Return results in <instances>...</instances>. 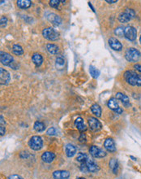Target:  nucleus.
<instances>
[{
	"instance_id": "34",
	"label": "nucleus",
	"mask_w": 141,
	"mask_h": 179,
	"mask_svg": "<svg viewBox=\"0 0 141 179\" xmlns=\"http://www.w3.org/2000/svg\"><path fill=\"white\" fill-rule=\"evenodd\" d=\"M46 134H48V135H56V134H57V129L54 127L49 128V130H47Z\"/></svg>"
},
{
	"instance_id": "2",
	"label": "nucleus",
	"mask_w": 141,
	"mask_h": 179,
	"mask_svg": "<svg viewBox=\"0 0 141 179\" xmlns=\"http://www.w3.org/2000/svg\"><path fill=\"white\" fill-rule=\"evenodd\" d=\"M125 58L129 62H138L141 60V53L134 47H130L125 52Z\"/></svg>"
},
{
	"instance_id": "5",
	"label": "nucleus",
	"mask_w": 141,
	"mask_h": 179,
	"mask_svg": "<svg viewBox=\"0 0 141 179\" xmlns=\"http://www.w3.org/2000/svg\"><path fill=\"white\" fill-rule=\"evenodd\" d=\"M135 17V12L133 9L127 8L124 12L121 13L118 16V20L121 23H126Z\"/></svg>"
},
{
	"instance_id": "31",
	"label": "nucleus",
	"mask_w": 141,
	"mask_h": 179,
	"mask_svg": "<svg viewBox=\"0 0 141 179\" xmlns=\"http://www.w3.org/2000/svg\"><path fill=\"white\" fill-rule=\"evenodd\" d=\"M88 156L87 155H86L85 153H82V152H79V153H78V155H77V157H76V160L77 161L80 162V163H84V162L86 161V160L88 159Z\"/></svg>"
},
{
	"instance_id": "9",
	"label": "nucleus",
	"mask_w": 141,
	"mask_h": 179,
	"mask_svg": "<svg viewBox=\"0 0 141 179\" xmlns=\"http://www.w3.org/2000/svg\"><path fill=\"white\" fill-rule=\"evenodd\" d=\"M108 107H109L111 110H113V112H115L118 114H122L123 110L122 108H120L119 104H118V99L116 98H111L108 101V104H107Z\"/></svg>"
},
{
	"instance_id": "41",
	"label": "nucleus",
	"mask_w": 141,
	"mask_h": 179,
	"mask_svg": "<svg viewBox=\"0 0 141 179\" xmlns=\"http://www.w3.org/2000/svg\"><path fill=\"white\" fill-rule=\"evenodd\" d=\"M105 2H108V3H116L118 2V0H113V1H112V0H106Z\"/></svg>"
},
{
	"instance_id": "24",
	"label": "nucleus",
	"mask_w": 141,
	"mask_h": 179,
	"mask_svg": "<svg viewBox=\"0 0 141 179\" xmlns=\"http://www.w3.org/2000/svg\"><path fill=\"white\" fill-rule=\"evenodd\" d=\"M32 5V2L30 0H19L17 1V6L21 9H27Z\"/></svg>"
},
{
	"instance_id": "10",
	"label": "nucleus",
	"mask_w": 141,
	"mask_h": 179,
	"mask_svg": "<svg viewBox=\"0 0 141 179\" xmlns=\"http://www.w3.org/2000/svg\"><path fill=\"white\" fill-rule=\"evenodd\" d=\"M88 125H89L90 130L94 132L99 131L102 128V125L100 122V121H98V119L93 117H91L88 119Z\"/></svg>"
},
{
	"instance_id": "3",
	"label": "nucleus",
	"mask_w": 141,
	"mask_h": 179,
	"mask_svg": "<svg viewBox=\"0 0 141 179\" xmlns=\"http://www.w3.org/2000/svg\"><path fill=\"white\" fill-rule=\"evenodd\" d=\"M30 148L34 151H39L43 147V140L40 136H32L28 142Z\"/></svg>"
},
{
	"instance_id": "23",
	"label": "nucleus",
	"mask_w": 141,
	"mask_h": 179,
	"mask_svg": "<svg viewBox=\"0 0 141 179\" xmlns=\"http://www.w3.org/2000/svg\"><path fill=\"white\" fill-rule=\"evenodd\" d=\"M91 111L93 113L96 117H100L101 116V108L100 107V105L97 104H92V107H91Z\"/></svg>"
},
{
	"instance_id": "42",
	"label": "nucleus",
	"mask_w": 141,
	"mask_h": 179,
	"mask_svg": "<svg viewBox=\"0 0 141 179\" xmlns=\"http://www.w3.org/2000/svg\"><path fill=\"white\" fill-rule=\"evenodd\" d=\"M88 5H89V7H91V8H92V11H93V12H95V10H94L93 7L92 6V3H91V2H88Z\"/></svg>"
},
{
	"instance_id": "28",
	"label": "nucleus",
	"mask_w": 141,
	"mask_h": 179,
	"mask_svg": "<svg viewBox=\"0 0 141 179\" xmlns=\"http://www.w3.org/2000/svg\"><path fill=\"white\" fill-rule=\"evenodd\" d=\"M89 73L90 75L92 76L93 78H97L99 75H100V71L94 67V66H92V65H90L89 66Z\"/></svg>"
},
{
	"instance_id": "7",
	"label": "nucleus",
	"mask_w": 141,
	"mask_h": 179,
	"mask_svg": "<svg viewBox=\"0 0 141 179\" xmlns=\"http://www.w3.org/2000/svg\"><path fill=\"white\" fill-rule=\"evenodd\" d=\"M89 153L94 158H103L106 156V152L103 149L96 146H92L89 148Z\"/></svg>"
},
{
	"instance_id": "16",
	"label": "nucleus",
	"mask_w": 141,
	"mask_h": 179,
	"mask_svg": "<svg viewBox=\"0 0 141 179\" xmlns=\"http://www.w3.org/2000/svg\"><path fill=\"white\" fill-rule=\"evenodd\" d=\"M116 99L118 100H120V101L122 102V104H123L126 108H129L130 106V99H129V97L127 95H126L123 93L118 92L116 94Z\"/></svg>"
},
{
	"instance_id": "43",
	"label": "nucleus",
	"mask_w": 141,
	"mask_h": 179,
	"mask_svg": "<svg viewBox=\"0 0 141 179\" xmlns=\"http://www.w3.org/2000/svg\"><path fill=\"white\" fill-rule=\"evenodd\" d=\"M130 158H131V159H133V160H136V158H134L133 156H130Z\"/></svg>"
},
{
	"instance_id": "18",
	"label": "nucleus",
	"mask_w": 141,
	"mask_h": 179,
	"mask_svg": "<svg viewBox=\"0 0 141 179\" xmlns=\"http://www.w3.org/2000/svg\"><path fill=\"white\" fill-rule=\"evenodd\" d=\"M55 158V154L51 151H45L41 155V160L45 163H51Z\"/></svg>"
},
{
	"instance_id": "14",
	"label": "nucleus",
	"mask_w": 141,
	"mask_h": 179,
	"mask_svg": "<svg viewBox=\"0 0 141 179\" xmlns=\"http://www.w3.org/2000/svg\"><path fill=\"white\" fill-rule=\"evenodd\" d=\"M86 167H87V169L89 172H92V173H96L97 171H99V166L97 165L96 162L94 161L92 159H89L88 158L86 161L84 162Z\"/></svg>"
},
{
	"instance_id": "17",
	"label": "nucleus",
	"mask_w": 141,
	"mask_h": 179,
	"mask_svg": "<svg viewBox=\"0 0 141 179\" xmlns=\"http://www.w3.org/2000/svg\"><path fill=\"white\" fill-rule=\"evenodd\" d=\"M70 177V173L66 170H57L53 173L54 179H67Z\"/></svg>"
},
{
	"instance_id": "22",
	"label": "nucleus",
	"mask_w": 141,
	"mask_h": 179,
	"mask_svg": "<svg viewBox=\"0 0 141 179\" xmlns=\"http://www.w3.org/2000/svg\"><path fill=\"white\" fill-rule=\"evenodd\" d=\"M46 49L49 53L52 55H57L59 51V48L57 45L53 43H48L46 45Z\"/></svg>"
},
{
	"instance_id": "20",
	"label": "nucleus",
	"mask_w": 141,
	"mask_h": 179,
	"mask_svg": "<svg viewBox=\"0 0 141 179\" xmlns=\"http://www.w3.org/2000/svg\"><path fill=\"white\" fill-rule=\"evenodd\" d=\"M75 125L80 132H84L87 130V127H86V125L83 123V120L81 117H78V118L75 119Z\"/></svg>"
},
{
	"instance_id": "19",
	"label": "nucleus",
	"mask_w": 141,
	"mask_h": 179,
	"mask_svg": "<svg viewBox=\"0 0 141 179\" xmlns=\"http://www.w3.org/2000/svg\"><path fill=\"white\" fill-rule=\"evenodd\" d=\"M65 152H66V155L67 157H72L76 153V148H75L74 145L68 143L65 147Z\"/></svg>"
},
{
	"instance_id": "4",
	"label": "nucleus",
	"mask_w": 141,
	"mask_h": 179,
	"mask_svg": "<svg viewBox=\"0 0 141 179\" xmlns=\"http://www.w3.org/2000/svg\"><path fill=\"white\" fill-rule=\"evenodd\" d=\"M43 37L49 41H56L59 38V34L53 28H46L42 31Z\"/></svg>"
},
{
	"instance_id": "39",
	"label": "nucleus",
	"mask_w": 141,
	"mask_h": 179,
	"mask_svg": "<svg viewBox=\"0 0 141 179\" xmlns=\"http://www.w3.org/2000/svg\"><path fill=\"white\" fill-rule=\"evenodd\" d=\"M134 68L135 69V70H137L138 72L141 73V65H139V64H135L134 65Z\"/></svg>"
},
{
	"instance_id": "29",
	"label": "nucleus",
	"mask_w": 141,
	"mask_h": 179,
	"mask_svg": "<svg viewBox=\"0 0 141 179\" xmlns=\"http://www.w3.org/2000/svg\"><path fill=\"white\" fill-rule=\"evenodd\" d=\"M12 51L13 53L16 55V56H20V55H22L24 53V50L21 46L18 45V44H15V45L13 46Z\"/></svg>"
},
{
	"instance_id": "6",
	"label": "nucleus",
	"mask_w": 141,
	"mask_h": 179,
	"mask_svg": "<svg viewBox=\"0 0 141 179\" xmlns=\"http://www.w3.org/2000/svg\"><path fill=\"white\" fill-rule=\"evenodd\" d=\"M124 37L129 41H135L137 38V31L133 26L128 25L124 28Z\"/></svg>"
},
{
	"instance_id": "33",
	"label": "nucleus",
	"mask_w": 141,
	"mask_h": 179,
	"mask_svg": "<svg viewBox=\"0 0 141 179\" xmlns=\"http://www.w3.org/2000/svg\"><path fill=\"white\" fill-rule=\"evenodd\" d=\"M6 23H7V18L3 16H2L1 19H0V26H1L2 28H4V27H6Z\"/></svg>"
},
{
	"instance_id": "26",
	"label": "nucleus",
	"mask_w": 141,
	"mask_h": 179,
	"mask_svg": "<svg viewBox=\"0 0 141 179\" xmlns=\"http://www.w3.org/2000/svg\"><path fill=\"white\" fill-rule=\"evenodd\" d=\"M33 128L36 132H42L45 130V125L41 121H36L33 125Z\"/></svg>"
},
{
	"instance_id": "35",
	"label": "nucleus",
	"mask_w": 141,
	"mask_h": 179,
	"mask_svg": "<svg viewBox=\"0 0 141 179\" xmlns=\"http://www.w3.org/2000/svg\"><path fill=\"white\" fill-rule=\"evenodd\" d=\"M86 140H87V139H86L85 134H83V133H82V134H80V136H79V141L80 142H85Z\"/></svg>"
},
{
	"instance_id": "36",
	"label": "nucleus",
	"mask_w": 141,
	"mask_h": 179,
	"mask_svg": "<svg viewBox=\"0 0 141 179\" xmlns=\"http://www.w3.org/2000/svg\"><path fill=\"white\" fill-rule=\"evenodd\" d=\"M5 133H6V129H5V127H3L2 125H0V137L4 135Z\"/></svg>"
},
{
	"instance_id": "37",
	"label": "nucleus",
	"mask_w": 141,
	"mask_h": 179,
	"mask_svg": "<svg viewBox=\"0 0 141 179\" xmlns=\"http://www.w3.org/2000/svg\"><path fill=\"white\" fill-rule=\"evenodd\" d=\"M8 179H23V178H22L20 176H19V175L13 174V175H11V176L9 177Z\"/></svg>"
},
{
	"instance_id": "30",
	"label": "nucleus",
	"mask_w": 141,
	"mask_h": 179,
	"mask_svg": "<svg viewBox=\"0 0 141 179\" xmlns=\"http://www.w3.org/2000/svg\"><path fill=\"white\" fill-rule=\"evenodd\" d=\"M113 33H114V34H115L116 36H118V37H124V27H122V26H118V27H117V28L114 29Z\"/></svg>"
},
{
	"instance_id": "11",
	"label": "nucleus",
	"mask_w": 141,
	"mask_h": 179,
	"mask_svg": "<svg viewBox=\"0 0 141 179\" xmlns=\"http://www.w3.org/2000/svg\"><path fill=\"white\" fill-rule=\"evenodd\" d=\"M46 18L52 25L54 26H58L62 23V19L59 16L55 14L53 12H47L46 13Z\"/></svg>"
},
{
	"instance_id": "44",
	"label": "nucleus",
	"mask_w": 141,
	"mask_h": 179,
	"mask_svg": "<svg viewBox=\"0 0 141 179\" xmlns=\"http://www.w3.org/2000/svg\"><path fill=\"white\" fill-rule=\"evenodd\" d=\"M78 179H85V178H84V177H79Z\"/></svg>"
},
{
	"instance_id": "40",
	"label": "nucleus",
	"mask_w": 141,
	"mask_h": 179,
	"mask_svg": "<svg viewBox=\"0 0 141 179\" xmlns=\"http://www.w3.org/2000/svg\"><path fill=\"white\" fill-rule=\"evenodd\" d=\"M6 124V121H5L4 118L2 117V116H0V125H5Z\"/></svg>"
},
{
	"instance_id": "13",
	"label": "nucleus",
	"mask_w": 141,
	"mask_h": 179,
	"mask_svg": "<svg viewBox=\"0 0 141 179\" xmlns=\"http://www.w3.org/2000/svg\"><path fill=\"white\" fill-rule=\"evenodd\" d=\"M108 43H109V47H111V49H113V51H122V44L119 42V40H118L116 38L111 37L109 38V40H108Z\"/></svg>"
},
{
	"instance_id": "32",
	"label": "nucleus",
	"mask_w": 141,
	"mask_h": 179,
	"mask_svg": "<svg viewBox=\"0 0 141 179\" xmlns=\"http://www.w3.org/2000/svg\"><path fill=\"white\" fill-rule=\"evenodd\" d=\"M60 2L61 1H58V0H51V1H49V6L53 8H58Z\"/></svg>"
},
{
	"instance_id": "15",
	"label": "nucleus",
	"mask_w": 141,
	"mask_h": 179,
	"mask_svg": "<svg viewBox=\"0 0 141 179\" xmlns=\"http://www.w3.org/2000/svg\"><path fill=\"white\" fill-rule=\"evenodd\" d=\"M104 147L107 151L111 152V153H113L116 151L115 142L112 138H108L105 139V142H104Z\"/></svg>"
},
{
	"instance_id": "45",
	"label": "nucleus",
	"mask_w": 141,
	"mask_h": 179,
	"mask_svg": "<svg viewBox=\"0 0 141 179\" xmlns=\"http://www.w3.org/2000/svg\"><path fill=\"white\" fill-rule=\"evenodd\" d=\"M139 43H141V36H140V38H139Z\"/></svg>"
},
{
	"instance_id": "25",
	"label": "nucleus",
	"mask_w": 141,
	"mask_h": 179,
	"mask_svg": "<svg viewBox=\"0 0 141 179\" xmlns=\"http://www.w3.org/2000/svg\"><path fill=\"white\" fill-rule=\"evenodd\" d=\"M55 65L57 69H58V70H62L65 67V60L62 58V56H58V57H57V59H56Z\"/></svg>"
},
{
	"instance_id": "21",
	"label": "nucleus",
	"mask_w": 141,
	"mask_h": 179,
	"mask_svg": "<svg viewBox=\"0 0 141 179\" xmlns=\"http://www.w3.org/2000/svg\"><path fill=\"white\" fill-rule=\"evenodd\" d=\"M32 62H33V64L36 65V67H39V66H41V64H42L43 58L40 54L35 53V54H33V56H32Z\"/></svg>"
},
{
	"instance_id": "1",
	"label": "nucleus",
	"mask_w": 141,
	"mask_h": 179,
	"mask_svg": "<svg viewBox=\"0 0 141 179\" xmlns=\"http://www.w3.org/2000/svg\"><path fill=\"white\" fill-rule=\"evenodd\" d=\"M124 79L130 86L141 87V75L133 70H127L124 73Z\"/></svg>"
},
{
	"instance_id": "8",
	"label": "nucleus",
	"mask_w": 141,
	"mask_h": 179,
	"mask_svg": "<svg viewBox=\"0 0 141 179\" xmlns=\"http://www.w3.org/2000/svg\"><path fill=\"white\" fill-rule=\"evenodd\" d=\"M14 61L13 56L7 52L0 51V63L5 66H10L11 63Z\"/></svg>"
},
{
	"instance_id": "12",
	"label": "nucleus",
	"mask_w": 141,
	"mask_h": 179,
	"mask_svg": "<svg viewBox=\"0 0 141 179\" xmlns=\"http://www.w3.org/2000/svg\"><path fill=\"white\" fill-rule=\"evenodd\" d=\"M11 80V76L6 69L0 68V85L8 84Z\"/></svg>"
},
{
	"instance_id": "27",
	"label": "nucleus",
	"mask_w": 141,
	"mask_h": 179,
	"mask_svg": "<svg viewBox=\"0 0 141 179\" xmlns=\"http://www.w3.org/2000/svg\"><path fill=\"white\" fill-rule=\"evenodd\" d=\"M109 167L112 169L113 173H118V163L116 159H111V160L109 161Z\"/></svg>"
},
{
	"instance_id": "38",
	"label": "nucleus",
	"mask_w": 141,
	"mask_h": 179,
	"mask_svg": "<svg viewBox=\"0 0 141 179\" xmlns=\"http://www.w3.org/2000/svg\"><path fill=\"white\" fill-rule=\"evenodd\" d=\"M10 67L12 68L13 69H18V65L15 62V61H13V62L11 64V65H10Z\"/></svg>"
}]
</instances>
